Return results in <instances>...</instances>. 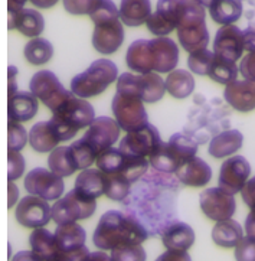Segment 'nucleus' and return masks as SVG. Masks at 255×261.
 <instances>
[{"label": "nucleus", "instance_id": "nucleus-1", "mask_svg": "<svg viewBox=\"0 0 255 261\" xmlns=\"http://www.w3.org/2000/svg\"><path fill=\"white\" fill-rule=\"evenodd\" d=\"M147 237V229L137 219L120 211H108L95 228L93 241L100 250H114L124 245L141 244Z\"/></svg>", "mask_w": 255, "mask_h": 261}, {"label": "nucleus", "instance_id": "nucleus-2", "mask_svg": "<svg viewBox=\"0 0 255 261\" xmlns=\"http://www.w3.org/2000/svg\"><path fill=\"white\" fill-rule=\"evenodd\" d=\"M94 118L95 111L93 106L85 98L71 93L67 101L53 111V117L49 121L62 142L72 139L81 128L90 127Z\"/></svg>", "mask_w": 255, "mask_h": 261}, {"label": "nucleus", "instance_id": "nucleus-3", "mask_svg": "<svg viewBox=\"0 0 255 261\" xmlns=\"http://www.w3.org/2000/svg\"><path fill=\"white\" fill-rule=\"evenodd\" d=\"M205 6L197 0H183L182 16L178 25V38L183 49L195 52L209 43V32L205 23Z\"/></svg>", "mask_w": 255, "mask_h": 261}, {"label": "nucleus", "instance_id": "nucleus-4", "mask_svg": "<svg viewBox=\"0 0 255 261\" xmlns=\"http://www.w3.org/2000/svg\"><path fill=\"white\" fill-rule=\"evenodd\" d=\"M197 143L193 139L176 133L167 143H160L157 150L149 158L153 169L163 173H176L185 163L195 158Z\"/></svg>", "mask_w": 255, "mask_h": 261}, {"label": "nucleus", "instance_id": "nucleus-5", "mask_svg": "<svg viewBox=\"0 0 255 261\" xmlns=\"http://www.w3.org/2000/svg\"><path fill=\"white\" fill-rule=\"evenodd\" d=\"M119 76V68L110 59H97L90 68L74 76L71 81V91L81 97L90 98L104 93L111 83H114Z\"/></svg>", "mask_w": 255, "mask_h": 261}, {"label": "nucleus", "instance_id": "nucleus-6", "mask_svg": "<svg viewBox=\"0 0 255 261\" xmlns=\"http://www.w3.org/2000/svg\"><path fill=\"white\" fill-rule=\"evenodd\" d=\"M97 208L95 198L88 196L84 192L74 188L65 196L56 199L52 206V219L60 225L67 222H77L79 219L93 217Z\"/></svg>", "mask_w": 255, "mask_h": 261}, {"label": "nucleus", "instance_id": "nucleus-7", "mask_svg": "<svg viewBox=\"0 0 255 261\" xmlns=\"http://www.w3.org/2000/svg\"><path fill=\"white\" fill-rule=\"evenodd\" d=\"M117 91L140 97L145 102H156L162 100L166 91V81L156 72L134 75L124 72L117 80Z\"/></svg>", "mask_w": 255, "mask_h": 261}, {"label": "nucleus", "instance_id": "nucleus-8", "mask_svg": "<svg viewBox=\"0 0 255 261\" xmlns=\"http://www.w3.org/2000/svg\"><path fill=\"white\" fill-rule=\"evenodd\" d=\"M58 245V261H78L90 258V251L85 245L87 234L77 222L60 224L55 229Z\"/></svg>", "mask_w": 255, "mask_h": 261}, {"label": "nucleus", "instance_id": "nucleus-9", "mask_svg": "<svg viewBox=\"0 0 255 261\" xmlns=\"http://www.w3.org/2000/svg\"><path fill=\"white\" fill-rule=\"evenodd\" d=\"M112 113L124 132H133L149 124L143 100L137 95L119 93L112 98Z\"/></svg>", "mask_w": 255, "mask_h": 261}, {"label": "nucleus", "instance_id": "nucleus-10", "mask_svg": "<svg viewBox=\"0 0 255 261\" xmlns=\"http://www.w3.org/2000/svg\"><path fill=\"white\" fill-rule=\"evenodd\" d=\"M29 88L36 95V98L41 100L52 111L60 109L72 93V91H67L64 85L60 83L58 76L48 69L36 72L31 80Z\"/></svg>", "mask_w": 255, "mask_h": 261}, {"label": "nucleus", "instance_id": "nucleus-11", "mask_svg": "<svg viewBox=\"0 0 255 261\" xmlns=\"http://www.w3.org/2000/svg\"><path fill=\"white\" fill-rule=\"evenodd\" d=\"M25 188L31 195L41 196L46 201H56L64 194L65 184L62 176L55 172L45 168H36L26 175Z\"/></svg>", "mask_w": 255, "mask_h": 261}, {"label": "nucleus", "instance_id": "nucleus-12", "mask_svg": "<svg viewBox=\"0 0 255 261\" xmlns=\"http://www.w3.org/2000/svg\"><path fill=\"white\" fill-rule=\"evenodd\" d=\"M199 203L205 215L216 222L231 219L237 210L234 195L222 189L221 186L204 191L199 198Z\"/></svg>", "mask_w": 255, "mask_h": 261}, {"label": "nucleus", "instance_id": "nucleus-13", "mask_svg": "<svg viewBox=\"0 0 255 261\" xmlns=\"http://www.w3.org/2000/svg\"><path fill=\"white\" fill-rule=\"evenodd\" d=\"M160 135L159 130L152 124H146L141 128L128 132L124 139L120 142V149L124 153L141 158H150L157 147L160 146Z\"/></svg>", "mask_w": 255, "mask_h": 261}, {"label": "nucleus", "instance_id": "nucleus-14", "mask_svg": "<svg viewBox=\"0 0 255 261\" xmlns=\"http://www.w3.org/2000/svg\"><path fill=\"white\" fill-rule=\"evenodd\" d=\"M183 0H159L156 12L150 15L146 25L149 31L157 36L169 35L178 28L182 16Z\"/></svg>", "mask_w": 255, "mask_h": 261}, {"label": "nucleus", "instance_id": "nucleus-15", "mask_svg": "<svg viewBox=\"0 0 255 261\" xmlns=\"http://www.w3.org/2000/svg\"><path fill=\"white\" fill-rule=\"evenodd\" d=\"M15 218L26 228L45 227L52 218V206L41 196H25L16 206Z\"/></svg>", "mask_w": 255, "mask_h": 261}, {"label": "nucleus", "instance_id": "nucleus-16", "mask_svg": "<svg viewBox=\"0 0 255 261\" xmlns=\"http://www.w3.org/2000/svg\"><path fill=\"white\" fill-rule=\"evenodd\" d=\"M120 128L117 120L110 117H97L85 132L84 139L100 156L104 150L112 147V144L119 140Z\"/></svg>", "mask_w": 255, "mask_h": 261}, {"label": "nucleus", "instance_id": "nucleus-17", "mask_svg": "<svg viewBox=\"0 0 255 261\" xmlns=\"http://www.w3.org/2000/svg\"><path fill=\"white\" fill-rule=\"evenodd\" d=\"M123 42H124V28L120 22V17L95 23L93 45L100 54L104 55L114 54L119 51Z\"/></svg>", "mask_w": 255, "mask_h": 261}, {"label": "nucleus", "instance_id": "nucleus-18", "mask_svg": "<svg viewBox=\"0 0 255 261\" xmlns=\"http://www.w3.org/2000/svg\"><path fill=\"white\" fill-rule=\"evenodd\" d=\"M249 173H251V166L248 160L244 156H234L222 163L218 182L222 189L235 195L242 191L249 177Z\"/></svg>", "mask_w": 255, "mask_h": 261}, {"label": "nucleus", "instance_id": "nucleus-19", "mask_svg": "<svg viewBox=\"0 0 255 261\" xmlns=\"http://www.w3.org/2000/svg\"><path fill=\"white\" fill-rule=\"evenodd\" d=\"M245 49L244 32L235 25H223L215 35L213 52L222 58L238 61Z\"/></svg>", "mask_w": 255, "mask_h": 261}, {"label": "nucleus", "instance_id": "nucleus-20", "mask_svg": "<svg viewBox=\"0 0 255 261\" xmlns=\"http://www.w3.org/2000/svg\"><path fill=\"white\" fill-rule=\"evenodd\" d=\"M223 98L232 109L241 113H248L255 109V81H232L223 91Z\"/></svg>", "mask_w": 255, "mask_h": 261}, {"label": "nucleus", "instance_id": "nucleus-21", "mask_svg": "<svg viewBox=\"0 0 255 261\" xmlns=\"http://www.w3.org/2000/svg\"><path fill=\"white\" fill-rule=\"evenodd\" d=\"M153 52L154 72H172L178 67L179 49L176 42L166 36H157L150 41Z\"/></svg>", "mask_w": 255, "mask_h": 261}, {"label": "nucleus", "instance_id": "nucleus-22", "mask_svg": "<svg viewBox=\"0 0 255 261\" xmlns=\"http://www.w3.org/2000/svg\"><path fill=\"white\" fill-rule=\"evenodd\" d=\"M127 67L138 74H149L154 71L152 42L147 39H137L128 46L126 55Z\"/></svg>", "mask_w": 255, "mask_h": 261}, {"label": "nucleus", "instance_id": "nucleus-23", "mask_svg": "<svg viewBox=\"0 0 255 261\" xmlns=\"http://www.w3.org/2000/svg\"><path fill=\"white\" fill-rule=\"evenodd\" d=\"M9 29H17L26 36H39L45 29L42 13L35 9H22L13 15H9Z\"/></svg>", "mask_w": 255, "mask_h": 261}, {"label": "nucleus", "instance_id": "nucleus-24", "mask_svg": "<svg viewBox=\"0 0 255 261\" xmlns=\"http://www.w3.org/2000/svg\"><path fill=\"white\" fill-rule=\"evenodd\" d=\"M176 175H178V179L183 185L199 188V186L208 185L211 182L212 169L204 159L195 156L193 159H190L179 169Z\"/></svg>", "mask_w": 255, "mask_h": 261}, {"label": "nucleus", "instance_id": "nucleus-25", "mask_svg": "<svg viewBox=\"0 0 255 261\" xmlns=\"http://www.w3.org/2000/svg\"><path fill=\"white\" fill-rule=\"evenodd\" d=\"M38 113V98L32 91H17L9 95L8 114L9 118L16 120L19 123L29 121Z\"/></svg>", "mask_w": 255, "mask_h": 261}, {"label": "nucleus", "instance_id": "nucleus-26", "mask_svg": "<svg viewBox=\"0 0 255 261\" xmlns=\"http://www.w3.org/2000/svg\"><path fill=\"white\" fill-rule=\"evenodd\" d=\"M29 244L32 247L35 260L58 261V245L55 234L51 231L43 227L35 228L34 232L29 236Z\"/></svg>", "mask_w": 255, "mask_h": 261}, {"label": "nucleus", "instance_id": "nucleus-27", "mask_svg": "<svg viewBox=\"0 0 255 261\" xmlns=\"http://www.w3.org/2000/svg\"><path fill=\"white\" fill-rule=\"evenodd\" d=\"M163 244L167 250L187 251L195 243V232L190 225L185 222H173L163 231Z\"/></svg>", "mask_w": 255, "mask_h": 261}, {"label": "nucleus", "instance_id": "nucleus-28", "mask_svg": "<svg viewBox=\"0 0 255 261\" xmlns=\"http://www.w3.org/2000/svg\"><path fill=\"white\" fill-rule=\"evenodd\" d=\"M152 15L150 0H121L120 19L124 25L140 26L147 22Z\"/></svg>", "mask_w": 255, "mask_h": 261}, {"label": "nucleus", "instance_id": "nucleus-29", "mask_svg": "<svg viewBox=\"0 0 255 261\" xmlns=\"http://www.w3.org/2000/svg\"><path fill=\"white\" fill-rule=\"evenodd\" d=\"M60 142V137L52 127L51 121H39L29 132V143L36 152H52Z\"/></svg>", "mask_w": 255, "mask_h": 261}, {"label": "nucleus", "instance_id": "nucleus-30", "mask_svg": "<svg viewBox=\"0 0 255 261\" xmlns=\"http://www.w3.org/2000/svg\"><path fill=\"white\" fill-rule=\"evenodd\" d=\"M244 136L238 130H226L221 135L215 136L209 143V154L215 159L231 156L242 147Z\"/></svg>", "mask_w": 255, "mask_h": 261}, {"label": "nucleus", "instance_id": "nucleus-31", "mask_svg": "<svg viewBox=\"0 0 255 261\" xmlns=\"http://www.w3.org/2000/svg\"><path fill=\"white\" fill-rule=\"evenodd\" d=\"M75 188L88 196L98 198L105 195V173L101 169H84L75 180Z\"/></svg>", "mask_w": 255, "mask_h": 261}, {"label": "nucleus", "instance_id": "nucleus-32", "mask_svg": "<svg viewBox=\"0 0 255 261\" xmlns=\"http://www.w3.org/2000/svg\"><path fill=\"white\" fill-rule=\"evenodd\" d=\"M48 165L52 172H55L56 175L62 177L71 176L74 172L79 170L71 146L55 147L48 158Z\"/></svg>", "mask_w": 255, "mask_h": 261}, {"label": "nucleus", "instance_id": "nucleus-33", "mask_svg": "<svg viewBox=\"0 0 255 261\" xmlns=\"http://www.w3.org/2000/svg\"><path fill=\"white\" fill-rule=\"evenodd\" d=\"M166 90L175 98H186L195 90V78L186 69H173L166 78Z\"/></svg>", "mask_w": 255, "mask_h": 261}, {"label": "nucleus", "instance_id": "nucleus-34", "mask_svg": "<svg viewBox=\"0 0 255 261\" xmlns=\"http://www.w3.org/2000/svg\"><path fill=\"white\" fill-rule=\"evenodd\" d=\"M242 227L234 219L218 221V224L212 229V240L219 247L231 248L242 240Z\"/></svg>", "mask_w": 255, "mask_h": 261}, {"label": "nucleus", "instance_id": "nucleus-35", "mask_svg": "<svg viewBox=\"0 0 255 261\" xmlns=\"http://www.w3.org/2000/svg\"><path fill=\"white\" fill-rule=\"evenodd\" d=\"M209 13L212 20L221 25H232L242 15V2L241 0H215Z\"/></svg>", "mask_w": 255, "mask_h": 261}, {"label": "nucleus", "instance_id": "nucleus-36", "mask_svg": "<svg viewBox=\"0 0 255 261\" xmlns=\"http://www.w3.org/2000/svg\"><path fill=\"white\" fill-rule=\"evenodd\" d=\"M52 55L53 46L45 38H35L25 46V58L34 65H43L49 62Z\"/></svg>", "mask_w": 255, "mask_h": 261}, {"label": "nucleus", "instance_id": "nucleus-37", "mask_svg": "<svg viewBox=\"0 0 255 261\" xmlns=\"http://www.w3.org/2000/svg\"><path fill=\"white\" fill-rule=\"evenodd\" d=\"M126 160H127V154L120 147L119 149L110 147L97 158L95 163L97 168L101 169L104 173H121L126 168Z\"/></svg>", "mask_w": 255, "mask_h": 261}, {"label": "nucleus", "instance_id": "nucleus-38", "mask_svg": "<svg viewBox=\"0 0 255 261\" xmlns=\"http://www.w3.org/2000/svg\"><path fill=\"white\" fill-rule=\"evenodd\" d=\"M239 68L237 67L235 61H231V59L222 58L215 55V61H213L212 68H211V72H209V78H212L213 81L219 83V84H230L232 81L237 80L238 76Z\"/></svg>", "mask_w": 255, "mask_h": 261}, {"label": "nucleus", "instance_id": "nucleus-39", "mask_svg": "<svg viewBox=\"0 0 255 261\" xmlns=\"http://www.w3.org/2000/svg\"><path fill=\"white\" fill-rule=\"evenodd\" d=\"M131 182L120 173H105V195L112 201H124L130 194Z\"/></svg>", "mask_w": 255, "mask_h": 261}, {"label": "nucleus", "instance_id": "nucleus-40", "mask_svg": "<svg viewBox=\"0 0 255 261\" xmlns=\"http://www.w3.org/2000/svg\"><path fill=\"white\" fill-rule=\"evenodd\" d=\"M213 61H215V52L208 51L205 48V49L190 52L187 58V65L189 69L197 75H209Z\"/></svg>", "mask_w": 255, "mask_h": 261}, {"label": "nucleus", "instance_id": "nucleus-41", "mask_svg": "<svg viewBox=\"0 0 255 261\" xmlns=\"http://www.w3.org/2000/svg\"><path fill=\"white\" fill-rule=\"evenodd\" d=\"M71 149L74 152V156H75L79 170L90 168L94 162L97 160V158H98V154L95 153V150L85 142L84 139H79L77 142H74V143L71 144Z\"/></svg>", "mask_w": 255, "mask_h": 261}, {"label": "nucleus", "instance_id": "nucleus-42", "mask_svg": "<svg viewBox=\"0 0 255 261\" xmlns=\"http://www.w3.org/2000/svg\"><path fill=\"white\" fill-rule=\"evenodd\" d=\"M8 137V146L10 150H22L26 142L29 140V135L26 133L25 127L12 118H9Z\"/></svg>", "mask_w": 255, "mask_h": 261}, {"label": "nucleus", "instance_id": "nucleus-43", "mask_svg": "<svg viewBox=\"0 0 255 261\" xmlns=\"http://www.w3.org/2000/svg\"><path fill=\"white\" fill-rule=\"evenodd\" d=\"M110 260L112 261H130V260H146V251L141 244H131L119 247L111 250Z\"/></svg>", "mask_w": 255, "mask_h": 261}, {"label": "nucleus", "instance_id": "nucleus-44", "mask_svg": "<svg viewBox=\"0 0 255 261\" xmlns=\"http://www.w3.org/2000/svg\"><path fill=\"white\" fill-rule=\"evenodd\" d=\"M90 17L94 23H100L104 20L120 17V10L114 5L112 0H101V3L90 13Z\"/></svg>", "mask_w": 255, "mask_h": 261}, {"label": "nucleus", "instance_id": "nucleus-45", "mask_svg": "<svg viewBox=\"0 0 255 261\" xmlns=\"http://www.w3.org/2000/svg\"><path fill=\"white\" fill-rule=\"evenodd\" d=\"M8 165L9 180H16L25 173V158L20 154V150H10L9 149Z\"/></svg>", "mask_w": 255, "mask_h": 261}, {"label": "nucleus", "instance_id": "nucleus-46", "mask_svg": "<svg viewBox=\"0 0 255 261\" xmlns=\"http://www.w3.org/2000/svg\"><path fill=\"white\" fill-rule=\"evenodd\" d=\"M64 8L71 15H90L101 0H62Z\"/></svg>", "mask_w": 255, "mask_h": 261}, {"label": "nucleus", "instance_id": "nucleus-47", "mask_svg": "<svg viewBox=\"0 0 255 261\" xmlns=\"http://www.w3.org/2000/svg\"><path fill=\"white\" fill-rule=\"evenodd\" d=\"M235 258L239 261H255V237H242L235 245Z\"/></svg>", "mask_w": 255, "mask_h": 261}, {"label": "nucleus", "instance_id": "nucleus-48", "mask_svg": "<svg viewBox=\"0 0 255 261\" xmlns=\"http://www.w3.org/2000/svg\"><path fill=\"white\" fill-rule=\"evenodd\" d=\"M239 72L245 80L255 81V52H249L245 58H242L239 65Z\"/></svg>", "mask_w": 255, "mask_h": 261}, {"label": "nucleus", "instance_id": "nucleus-49", "mask_svg": "<svg viewBox=\"0 0 255 261\" xmlns=\"http://www.w3.org/2000/svg\"><path fill=\"white\" fill-rule=\"evenodd\" d=\"M241 195H242L244 202L247 203L249 208H254L255 206V176L252 177V179L247 180V184L244 185L242 191H241Z\"/></svg>", "mask_w": 255, "mask_h": 261}, {"label": "nucleus", "instance_id": "nucleus-50", "mask_svg": "<svg viewBox=\"0 0 255 261\" xmlns=\"http://www.w3.org/2000/svg\"><path fill=\"white\" fill-rule=\"evenodd\" d=\"M244 43L248 52H255V26H249L244 31Z\"/></svg>", "mask_w": 255, "mask_h": 261}, {"label": "nucleus", "instance_id": "nucleus-51", "mask_svg": "<svg viewBox=\"0 0 255 261\" xmlns=\"http://www.w3.org/2000/svg\"><path fill=\"white\" fill-rule=\"evenodd\" d=\"M159 260H190V255L186 251H182V250H169L167 253L160 255Z\"/></svg>", "mask_w": 255, "mask_h": 261}, {"label": "nucleus", "instance_id": "nucleus-52", "mask_svg": "<svg viewBox=\"0 0 255 261\" xmlns=\"http://www.w3.org/2000/svg\"><path fill=\"white\" fill-rule=\"evenodd\" d=\"M245 231H247V236L255 237V206L251 208V212L248 214L245 219Z\"/></svg>", "mask_w": 255, "mask_h": 261}, {"label": "nucleus", "instance_id": "nucleus-53", "mask_svg": "<svg viewBox=\"0 0 255 261\" xmlns=\"http://www.w3.org/2000/svg\"><path fill=\"white\" fill-rule=\"evenodd\" d=\"M17 198H19V189L13 184V180H10L9 182V208H12L16 203Z\"/></svg>", "mask_w": 255, "mask_h": 261}, {"label": "nucleus", "instance_id": "nucleus-54", "mask_svg": "<svg viewBox=\"0 0 255 261\" xmlns=\"http://www.w3.org/2000/svg\"><path fill=\"white\" fill-rule=\"evenodd\" d=\"M26 2H27V0H8L9 15H13V13L19 12V10H22L23 6H25Z\"/></svg>", "mask_w": 255, "mask_h": 261}, {"label": "nucleus", "instance_id": "nucleus-55", "mask_svg": "<svg viewBox=\"0 0 255 261\" xmlns=\"http://www.w3.org/2000/svg\"><path fill=\"white\" fill-rule=\"evenodd\" d=\"M31 2L34 3V6L39 9H49L58 3V0H31Z\"/></svg>", "mask_w": 255, "mask_h": 261}, {"label": "nucleus", "instance_id": "nucleus-56", "mask_svg": "<svg viewBox=\"0 0 255 261\" xmlns=\"http://www.w3.org/2000/svg\"><path fill=\"white\" fill-rule=\"evenodd\" d=\"M197 2H199L201 5H204L205 8H211V5H212L215 0H197Z\"/></svg>", "mask_w": 255, "mask_h": 261}]
</instances>
